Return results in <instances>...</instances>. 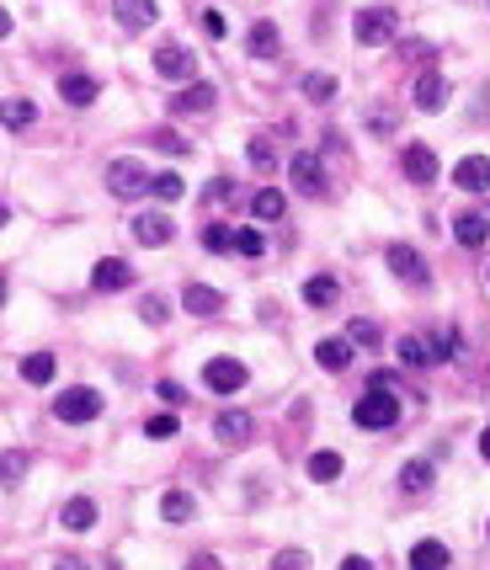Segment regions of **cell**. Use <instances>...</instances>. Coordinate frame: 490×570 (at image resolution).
<instances>
[{"label":"cell","mask_w":490,"mask_h":570,"mask_svg":"<svg viewBox=\"0 0 490 570\" xmlns=\"http://www.w3.org/2000/svg\"><path fill=\"white\" fill-rule=\"evenodd\" d=\"M400 416H406V405H400L390 389H368V395L352 405V421H357L363 432H390V427H400Z\"/></svg>","instance_id":"obj_1"},{"label":"cell","mask_w":490,"mask_h":570,"mask_svg":"<svg viewBox=\"0 0 490 570\" xmlns=\"http://www.w3.org/2000/svg\"><path fill=\"white\" fill-rule=\"evenodd\" d=\"M395 27H400V16H395L390 5H363V11L352 16V37H357L363 48H384V43L395 37Z\"/></svg>","instance_id":"obj_2"},{"label":"cell","mask_w":490,"mask_h":570,"mask_svg":"<svg viewBox=\"0 0 490 570\" xmlns=\"http://www.w3.org/2000/svg\"><path fill=\"white\" fill-rule=\"evenodd\" d=\"M53 416H59V421H69V427L96 421V416H101V395H96L91 384H75V389H64V395L53 400Z\"/></svg>","instance_id":"obj_3"},{"label":"cell","mask_w":490,"mask_h":570,"mask_svg":"<svg viewBox=\"0 0 490 570\" xmlns=\"http://www.w3.org/2000/svg\"><path fill=\"white\" fill-rule=\"evenodd\" d=\"M107 192H112L117 203H133V197L149 192V176L139 171V160H112V165H107Z\"/></svg>","instance_id":"obj_4"},{"label":"cell","mask_w":490,"mask_h":570,"mask_svg":"<svg viewBox=\"0 0 490 570\" xmlns=\"http://www.w3.org/2000/svg\"><path fill=\"white\" fill-rule=\"evenodd\" d=\"M384 261H390V272H395L400 283H411V288H427V283H432L427 256H422V251H411V245H384Z\"/></svg>","instance_id":"obj_5"},{"label":"cell","mask_w":490,"mask_h":570,"mask_svg":"<svg viewBox=\"0 0 490 570\" xmlns=\"http://www.w3.org/2000/svg\"><path fill=\"white\" fill-rule=\"evenodd\" d=\"M245 379H251V368L240 357H208L203 363V384L213 395H235V389H245Z\"/></svg>","instance_id":"obj_6"},{"label":"cell","mask_w":490,"mask_h":570,"mask_svg":"<svg viewBox=\"0 0 490 570\" xmlns=\"http://www.w3.org/2000/svg\"><path fill=\"white\" fill-rule=\"evenodd\" d=\"M288 176H293V187L304 192V197H320L331 181H325V165H320V155H309V149H299L293 160H288Z\"/></svg>","instance_id":"obj_7"},{"label":"cell","mask_w":490,"mask_h":570,"mask_svg":"<svg viewBox=\"0 0 490 570\" xmlns=\"http://www.w3.org/2000/svg\"><path fill=\"white\" fill-rule=\"evenodd\" d=\"M155 75H160V80H192L197 64H192V53H187L181 43H160V48H155Z\"/></svg>","instance_id":"obj_8"},{"label":"cell","mask_w":490,"mask_h":570,"mask_svg":"<svg viewBox=\"0 0 490 570\" xmlns=\"http://www.w3.org/2000/svg\"><path fill=\"white\" fill-rule=\"evenodd\" d=\"M112 16L123 32H144L160 21V0H112Z\"/></svg>","instance_id":"obj_9"},{"label":"cell","mask_w":490,"mask_h":570,"mask_svg":"<svg viewBox=\"0 0 490 570\" xmlns=\"http://www.w3.org/2000/svg\"><path fill=\"white\" fill-rule=\"evenodd\" d=\"M133 283V267L123 261V256H101L96 267H91V288L96 293H117V288H128Z\"/></svg>","instance_id":"obj_10"},{"label":"cell","mask_w":490,"mask_h":570,"mask_svg":"<svg viewBox=\"0 0 490 570\" xmlns=\"http://www.w3.org/2000/svg\"><path fill=\"white\" fill-rule=\"evenodd\" d=\"M213 432H219L224 448H245V443L256 438V427H251L245 411H219V416H213Z\"/></svg>","instance_id":"obj_11"},{"label":"cell","mask_w":490,"mask_h":570,"mask_svg":"<svg viewBox=\"0 0 490 570\" xmlns=\"http://www.w3.org/2000/svg\"><path fill=\"white\" fill-rule=\"evenodd\" d=\"M454 187L459 192H490V155H464L454 165Z\"/></svg>","instance_id":"obj_12"},{"label":"cell","mask_w":490,"mask_h":570,"mask_svg":"<svg viewBox=\"0 0 490 570\" xmlns=\"http://www.w3.org/2000/svg\"><path fill=\"white\" fill-rule=\"evenodd\" d=\"M400 171H406L416 187H427V181H438V155H432L427 144H406V155H400Z\"/></svg>","instance_id":"obj_13"},{"label":"cell","mask_w":490,"mask_h":570,"mask_svg":"<svg viewBox=\"0 0 490 570\" xmlns=\"http://www.w3.org/2000/svg\"><path fill=\"white\" fill-rule=\"evenodd\" d=\"M133 240H144V245H171V240H176V224H171L165 213H139V219H133Z\"/></svg>","instance_id":"obj_14"},{"label":"cell","mask_w":490,"mask_h":570,"mask_svg":"<svg viewBox=\"0 0 490 570\" xmlns=\"http://www.w3.org/2000/svg\"><path fill=\"white\" fill-rule=\"evenodd\" d=\"M219 304H224V299H219V288H208V283H187V288H181V309L197 315V320H203V315H219Z\"/></svg>","instance_id":"obj_15"},{"label":"cell","mask_w":490,"mask_h":570,"mask_svg":"<svg viewBox=\"0 0 490 570\" xmlns=\"http://www.w3.org/2000/svg\"><path fill=\"white\" fill-rule=\"evenodd\" d=\"M448 566H454V550L443 539H422L411 550V570H448Z\"/></svg>","instance_id":"obj_16"},{"label":"cell","mask_w":490,"mask_h":570,"mask_svg":"<svg viewBox=\"0 0 490 570\" xmlns=\"http://www.w3.org/2000/svg\"><path fill=\"white\" fill-rule=\"evenodd\" d=\"M96 80L91 75H59V96H64V107H91L96 101Z\"/></svg>","instance_id":"obj_17"},{"label":"cell","mask_w":490,"mask_h":570,"mask_svg":"<svg viewBox=\"0 0 490 570\" xmlns=\"http://www.w3.org/2000/svg\"><path fill=\"white\" fill-rule=\"evenodd\" d=\"M411 96H416V107H422V112H438V107L448 101V75H438V69H432V75H422Z\"/></svg>","instance_id":"obj_18"},{"label":"cell","mask_w":490,"mask_h":570,"mask_svg":"<svg viewBox=\"0 0 490 570\" xmlns=\"http://www.w3.org/2000/svg\"><path fill=\"white\" fill-rule=\"evenodd\" d=\"M59 523H64L69 534H85V528H96V502H91V496H75V502H64V507H59Z\"/></svg>","instance_id":"obj_19"},{"label":"cell","mask_w":490,"mask_h":570,"mask_svg":"<svg viewBox=\"0 0 490 570\" xmlns=\"http://www.w3.org/2000/svg\"><path fill=\"white\" fill-rule=\"evenodd\" d=\"M0 123H5L11 133L32 128V123H37V101H27V96H11V101H0Z\"/></svg>","instance_id":"obj_20"},{"label":"cell","mask_w":490,"mask_h":570,"mask_svg":"<svg viewBox=\"0 0 490 570\" xmlns=\"http://www.w3.org/2000/svg\"><path fill=\"white\" fill-rule=\"evenodd\" d=\"M315 363H320L325 373H341V368L352 363V341H341V336H325V341L315 347Z\"/></svg>","instance_id":"obj_21"},{"label":"cell","mask_w":490,"mask_h":570,"mask_svg":"<svg viewBox=\"0 0 490 570\" xmlns=\"http://www.w3.org/2000/svg\"><path fill=\"white\" fill-rule=\"evenodd\" d=\"M304 470H309V480H315V486H331V480H341V470H347V464H341V454H336V448H320V454H309V464H304Z\"/></svg>","instance_id":"obj_22"},{"label":"cell","mask_w":490,"mask_h":570,"mask_svg":"<svg viewBox=\"0 0 490 570\" xmlns=\"http://www.w3.org/2000/svg\"><path fill=\"white\" fill-rule=\"evenodd\" d=\"M454 235H459V245H470V251H475V245H486L490 219H486V213H459V219H454Z\"/></svg>","instance_id":"obj_23"},{"label":"cell","mask_w":490,"mask_h":570,"mask_svg":"<svg viewBox=\"0 0 490 570\" xmlns=\"http://www.w3.org/2000/svg\"><path fill=\"white\" fill-rule=\"evenodd\" d=\"M336 293H341V283H336V277H325V272H315V277L304 283V304H309V309L336 304Z\"/></svg>","instance_id":"obj_24"},{"label":"cell","mask_w":490,"mask_h":570,"mask_svg":"<svg viewBox=\"0 0 490 570\" xmlns=\"http://www.w3.org/2000/svg\"><path fill=\"white\" fill-rule=\"evenodd\" d=\"M192 512H197L192 491H165V496H160V518H165V523H192Z\"/></svg>","instance_id":"obj_25"},{"label":"cell","mask_w":490,"mask_h":570,"mask_svg":"<svg viewBox=\"0 0 490 570\" xmlns=\"http://www.w3.org/2000/svg\"><path fill=\"white\" fill-rule=\"evenodd\" d=\"M213 101H219V91H213V85H187V91L171 101V112H208Z\"/></svg>","instance_id":"obj_26"},{"label":"cell","mask_w":490,"mask_h":570,"mask_svg":"<svg viewBox=\"0 0 490 570\" xmlns=\"http://www.w3.org/2000/svg\"><path fill=\"white\" fill-rule=\"evenodd\" d=\"M27 470H32V459H27L21 448H5V454H0V486H5V491H11V486H21V480H27Z\"/></svg>","instance_id":"obj_27"},{"label":"cell","mask_w":490,"mask_h":570,"mask_svg":"<svg viewBox=\"0 0 490 570\" xmlns=\"http://www.w3.org/2000/svg\"><path fill=\"white\" fill-rule=\"evenodd\" d=\"M277 48H283L277 27H272V21H256V27H251V53H256V59H277Z\"/></svg>","instance_id":"obj_28"},{"label":"cell","mask_w":490,"mask_h":570,"mask_svg":"<svg viewBox=\"0 0 490 570\" xmlns=\"http://www.w3.org/2000/svg\"><path fill=\"white\" fill-rule=\"evenodd\" d=\"M336 91H341V80H336V75H320V69H315V75H304V96H309L315 107L336 101Z\"/></svg>","instance_id":"obj_29"},{"label":"cell","mask_w":490,"mask_h":570,"mask_svg":"<svg viewBox=\"0 0 490 570\" xmlns=\"http://www.w3.org/2000/svg\"><path fill=\"white\" fill-rule=\"evenodd\" d=\"M245 160H251V165H256V171H261V176H267V171H277V165H283V160H277V149H272V139H267V133H256V139H251V144H245Z\"/></svg>","instance_id":"obj_30"},{"label":"cell","mask_w":490,"mask_h":570,"mask_svg":"<svg viewBox=\"0 0 490 570\" xmlns=\"http://www.w3.org/2000/svg\"><path fill=\"white\" fill-rule=\"evenodd\" d=\"M283 208H288V197H283L277 187H261V192H251V213H256V219H283Z\"/></svg>","instance_id":"obj_31"},{"label":"cell","mask_w":490,"mask_h":570,"mask_svg":"<svg viewBox=\"0 0 490 570\" xmlns=\"http://www.w3.org/2000/svg\"><path fill=\"white\" fill-rule=\"evenodd\" d=\"M400 363H406V368H432V363H438V357H432V341L406 336V341H400Z\"/></svg>","instance_id":"obj_32"},{"label":"cell","mask_w":490,"mask_h":570,"mask_svg":"<svg viewBox=\"0 0 490 570\" xmlns=\"http://www.w3.org/2000/svg\"><path fill=\"white\" fill-rule=\"evenodd\" d=\"M16 373H21L27 384H48V379H53V357H48V352H27Z\"/></svg>","instance_id":"obj_33"},{"label":"cell","mask_w":490,"mask_h":570,"mask_svg":"<svg viewBox=\"0 0 490 570\" xmlns=\"http://www.w3.org/2000/svg\"><path fill=\"white\" fill-rule=\"evenodd\" d=\"M432 480H438V475H432L427 459H411V464L400 470V486H406V491H432Z\"/></svg>","instance_id":"obj_34"},{"label":"cell","mask_w":490,"mask_h":570,"mask_svg":"<svg viewBox=\"0 0 490 570\" xmlns=\"http://www.w3.org/2000/svg\"><path fill=\"white\" fill-rule=\"evenodd\" d=\"M187 187H181V176L176 171H160V176H149V197H165V203H176Z\"/></svg>","instance_id":"obj_35"},{"label":"cell","mask_w":490,"mask_h":570,"mask_svg":"<svg viewBox=\"0 0 490 570\" xmlns=\"http://www.w3.org/2000/svg\"><path fill=\"white\" fill-rule=\"evenodd\" d=\"M203 251H213V256L235 251V229H229V224H208V229H203Z\"/></svg>","instance_id":"obj_36"},{"label":"cell","mask_w":490,"mask_h":570,"mask_svg":"<svg viewBox=\"0 0 490 570\" xmlns=\"http://www.w3.org/2000/svg\"><path fill=\"white\" fill-rule=\"evenodd\" d=\"M139 320H144V325H165V320H171V304L149 293V299H139Z\"/></svg>","instance_id":"obj_37"},{"label":"cell","mask_w":490,"mask_h":570,"mask_svg":"<svg viewBox=\"0 0 490 570\" xmlns=\"http://www.w3.org/2000/svg\"><path fill=\"white\" fill-rule=\"evenodd\" d=\"M235 251H240V256H251V261H256V256H261V251H267V240H261V229H235Z\"/></svg>","instance_id":"obj_38"},{"label":"cell","mask_w":490,"mask_h":570,"mask_svg":"<svg viewBox=\"0 0 490 570\" xmlns=\"http://www.w3.org/2000/svg\"><path fill=\"white\" fill-rule=\"evenodd\" d=\"M347 331H352V336H347V341H352V347H379V341H384V336H379V325H374V320H352V325H347Z\"/></svg>","instance_id":"obj_39"},{"label":"cell","mask_w":490,"mask_h":570,"mask_svg":"<svg viewBox=\"0 0 490 570\" xmlns=\"http://www.w3.org/2000/svg\"><path fill=\"white\" fill-rule=\"evenodd\" d=\"M155 144H160L165 155H192V144H187V139H181L176 128H160V133H155Z\"/></svg>","instance_id":"obj_40"},{"label":"cell","mask_w":490,"mask_h":570,"mask_svg":"<svg viewBox=\"0 0 490 570\" xmlns=\"http://www.w3.org/2000/svg\"><path fill=\"white\" fill-rule=\"evenodd\" d=\"M459 352H464V341H459L454 331H438V336H432V357H459Z\"/></svg>","instance_id":"obj_41"},{"label":"cell","mask_w":490,"mask_h":570,"mask_svg":"<svg viewBox=\"0 0 490 570\" xmlns=\"http://www.w3.org/2000/svg\"><path fill=\"white\" fill-rule=\"evenodd\" d=\"M176 432H181L176 416H149V421H144V438H176Z\"/></svg>","instance_id":"obj_42"},{"label":"cell","mask_w":490,"mask_h":570,"mask_svg":"<svg viewBox=\"0 0 490 570\" xmlns=\"http://www.w3.org/2000/svg\"><path fill=\"white\" fill-rule=\"evenodd\" d=\"M224 197H235V181H229V176H213V181L203 187V203H224Z\"/></svg>","instance_id":"obj_43"},{"label":"cell","mask_w":490,"mask_h":570,"mask_svg":"<svg viewBox=\"0 0 490 570\" xmlns=\"http://www.w3.org/2000/svg\"><path fill=\"white\" fill-rule=\"evenodd\" d=\"M272 570H309V555L304 550H283V555H272Z\"/></svg>","instance_id":"obj_44"},{"label":"cell","mask_w":490,"mask_h":570,"mask_svg":"<svg viewBox=\"0 0 490 570\" xmlns=\"http://www.w3.org/2000/svg\"><path fill=\"white\" fill-rule=\"evenodd\" d=\"M155 395H160L165 405H181V400H187V389H181L176 379H160V384H155Z\"/></svg>","instance_id":"obj_45"},{"label":"cell","mask_w":490,"mask_h":570,"mask_svg":"<svg viewBox=\"0 0 490 570\" xmlns=\"http://www.w3.org/2000/svg\"><path fill=\"white\" fill-rule=\"evenodd\" d=\"M203 27H208V37H224V16H219V11H208Z\"/></svg>","instance_id":"obj_46"},{"label":"cell","mask_w":490,"mask_h":570,"mask_svg":"<svg viewBox=\"0 0 490 570\" xmlns=\"http://www.w3.org/2000/svg\"><path fill=\"white\" fill-rule=\"evenodd\" d=\"M187 570H224V566H219L213 555H192V560H187Z\"/></svg>","instance_id":"obj_47"},{"label":"cell","mask_w":490,"mask_h":570,"mask_svg":"<svg viewBox=\"0 0 490 570\" xmlns=\"http://www.w3.org/2000/svg\"><path fill=\"white\" fill-rule=\"evenodd\" d=\"M341 570H374V560H363V555H347V560H341Z\"/></svg>","instance_id":"obj_48"},{"label":"cell","mask_w":490,"mask_h":570,"mask_svg":"<svg viewBox=\"0 0 490 570\" xmlns=\"http://www.w3.org/2000/svg\"><path fill=\"white\" fill-rule=\"evenodd\" d=\"M5 37H11V11L0 5V43H5Z\"/></svg>","instance_id":"obj_49"},{"label":"cell","mask_w":490,"mask_h":570,"mask_svg":"<svg viewBox=\"0 0 490 570\" xmlns=\"http://www.w3.org/2000/svg\"><path fill=\"white\" fill-rule=\"evenodd\" d=\"M480 459H486V464H490V427H486V432H480Z\"/></svg>","instance_id":"obj_50"},{"label":"cell","mask_w":490,"mask_h":570,"mask_svg":"<svg viewBox=\"0 0 490 570\" xmlns=\"http://www.w3.org/2000/svg\"><path fill=\"white\" fill-rule=\"evenodd\" d=\"M53 570H85V566H80V560H59Z\"/></svg>","instance_id":"obj_51"},{"label":"cell","mask_w":490,"mask_h":570,"mask_svg":"<svg viewBox=\"0 0 490 570\" xmlns=\"http://www.w3.org/2000/svg\"><path fill=\"white\" fill-rule=\"evenodd\" d=\"M5 219H11V213H5V203H0V229H5Z\"/></svg>","instance_id":"obj_52"},{"label":"cell","mask_w":490,"mask_h":570,"mask_svg":"<svg viewBox=\"0 0 490 570\" xmlns=\"http://www.w3.org/2000/svg\"><path fill=\"white\" fill-rule=\"evenodd\" d=\"M0 304H5V277H0Z\"/></svg>","instance_id":"obj_53"},{"label":"cell","mask_w":490,"mask_h":570,"mask_svg":"<svg viewBox=\"0 0 490 570\" xmlns=\"http://www.w3.org/2000/svg\"><path fill=\"white\" fill-rule=\"evenodd\" d=\"M486 534H490V523H486Z\"/></svg>","instance_id":"obj_54"},{"label":"cell","mask_w":490,"mask_h":570,"mask_svg":"<svg viewBox=\"0 0 490 570\" xmlns=\"http://www.w3.org/2000/svg\"><path fill=\"white\" fill-rule=\"evenodd\" d=\"M486 277H490V272H486Z\"/></svg>","instance_id":"obj_55"}]
</instances>
